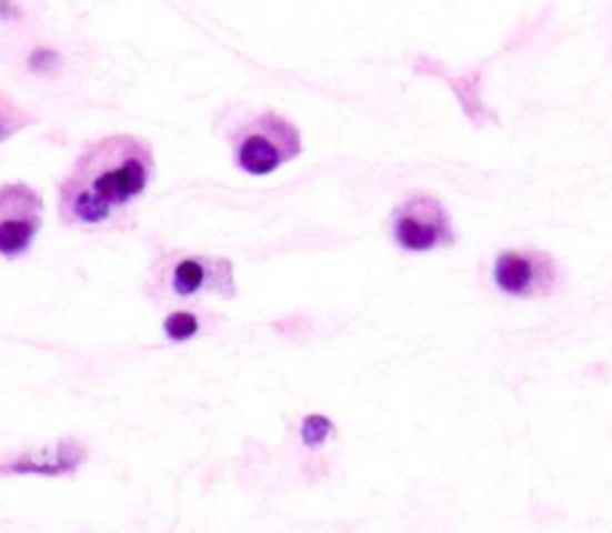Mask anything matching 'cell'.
<instances>
[{
	"instance_id": "cell-2",
	"label": "cell",
	"mask_w": 612,
	"mask_h": 533,
	"mask_svg": "<svg viewBox=\"0 0 612 533\" xmlns=\"http://www.w3.org/2000/svg\"><path fill=\"white\" fill-rule=\"evenodd\" d=\"M228 141L234 165L254 178L271 175L302 153L300 128L273 111L234 120Z\"/></svg>"
},
{
	"instance_id": "cell-4",
	"label": "cell",
	"mask_w": 612,
	"mask_h": 533,
	"mask_svg": "<svg viewBox=\"0 0 612 533\" xmlns=\"http://www.w3.org/2000/svg\"><path fill=\"white\" fill-rule=\"evenodd\" d=\"M43 225V199L24 182L0 184V257L14 261L29 254Z\"/></svg>"
},
{
	"instance_id": "cell-8",
	"label": "cell",
	"mask_w": 612,
	"mask_h": 533,
	"mask_svg": "<svg viewBox=\"0 0 612 533\" xmlns=\"http://www.w3.org/2000/svg\"><path fill=\"white\" fill-rule=\"evenodd\" d=\"M450 87L454 93H458L466 118L474 124H483L485 120H495V115L481 101V72H472V74L460 77V80H452Z\"/></svg>"
},
{
	"instance_id": "cell-1",
	"label": "cell",
	"mask_w": 612,
	"mask_h": 533,
	"mask_svg": "<svg viewBox=\"0 0 612 533\" xmlns=\"http://www.w3.org/2000/svg\"><path fill=\"white\" fill-rule=\"evenodd\" d=\"M151 178L153 151L147 139L111 134L91 141L60 182V221L87 230L111 225L147 194Z\"/></svg>"
},
{
	"instance_id": "cell-10",
	"label": "cell",
	"mask_w": 612,
	"mask_h": 533,
	"mask_svg": "<svg viewBox=\"0 0 612 533\" xmlns=\"http://www.w3.org/2000/svg\"><path fill=\"white\" fill-rule=\"evenodd\" d=\"M201 331V321L192 311H172L163 321V333L170 342H190Z\"/></svg>"
},
{
	"instance_id": "cell-7",
	"label": "cell",
	"mask_w": 612,
	"mask_h": 533,
	"mask_svg": "<svg viewBox=\"0 0 612 533\" xmlns=\"http://www.w3.org/2000/svg\"><path fill=\"white\" fill-rule=\"evenodd\" d=\"M89 452L87 447L74 441V438H62V441L24 450L0 457V479L3 476H41V479H62L72 476L82 469Z\"/></svg>"
},
{
	"instance_id": "cell-5",
	"label": "cell",
	"mask_w": 612,
	"mask_h": 533,
	"mask_svg": "<svg viewBox=\"0 0 612 533\" xmlns=\"http://www.w3.org/2000/svg\"><path fill=\"white\" fill-rule=\"evenodd\" d=\"M163 290L175 300H194L201 294H215L232 300L238 294L234 269L228 259L213 257H178L163 265Z\"/></svg>"
},
{
	"instance_id": "cell-6",
	"label": "cell",
	"mask_w": 612,
	"mask_h": 533,
	"mask_svg": "<svg viewBox=\"0 0 612 533\" xmlns=\"http://www.w3.org/2000/svg\"><path fill=\"white\" fill-rule=\"evenodd\" d=\"M558 263L543 252H502L493 265V280L510 296H548L558 288Z\"/></svg>"
},
{
	"instance_id": "cell-11",
	"label": "cell",
	"mask_w": 612,
	"mask_h": 533,
	"mask_svg": "<svg viewBox=\"0 0 612 533\" xmlns=\"http://www.w3.org/2000/svg\"><path fill=\"white\" fill-rule=\"evenodd\" d=\"M27 124H31V115H27L18 103L0 93V141L18 134Z\"/></svg>"
},
{
	"instance_id": "cell-12",
	"label": "cell",
	"mask_w": 612,
	"mask_h": 533,
	"mask_svg": "<svg viewBox=\"0 0 612 533\" xmlns=\"http://www.w3.org/2000/svg\"><path fill=\"white\" fill-rule=\"evenodd\" d=\"M60 68V56L53 49H34L29 56V70L37 74H49Z\"/></svg>"
},
{
	"instance_id": "cell-3",
	"label": "cell",
	"mask_w": 612,
	"mask_h": 533,
	"mask_svg": "<svg viewBox=\"0 0 612 533\" xmlns=\"http://www.w3.org/2000/svg\"><path fill=\"white\" fill-rule=\"evenodd\" d=\"M392 238L404 252H433L454 242L450 213L435 197L414 194L392 213Z\"/></svg>"
},
{
	"instance_id": "cell-9",
	"label": "cell",
	"mask_w": 612,
	"mask_h": 533,
	"mask_svg": "<svg viewBox=\"0 0 612 533\" xmlns=\"http://www.w3.org/2000/svg\"><path fill=\"white\" fill-rule=\"evenodd\" d=\"M335 433V423L325 414H307L300 423V441L309 450L323 447Z\"/></svg>"
}]
</instances>
